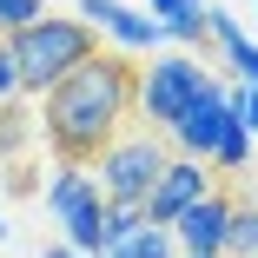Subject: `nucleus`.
Returning <instances> with one entry per match:
<instances>
[{
  "label": "nucleus",
  "mask_w": 258,
  "mask_h": 258,
  "mask_svg": "<svg viewBox=\"0 0 258 258\" xmlns=\"http://www.w3.org/2000/svg\"><path fill=\"white\" fill-rule=\"evenodd\" d=\"M126 126H133V60L126 53H93L60 86H46L33 113V133L53 146L60 166H93L99 146L119 139Z\"/></svg>",
  "instance_id": "1"
},
{
  "label": "nucleus",
  "mask_w": 258,
  "mask_h": 258,
  "mask_svg": "<svg viewBox=\"0 0 258 258\" xmlns=\"http://www.w3.org/2000/svg\"><path fill=\"white\" fill-rule=\"evenodd\" d=\"M7 40V53H14V73H20V93L40 99L46 86H60L73 67H86L99 53V33L80 20V14H40L14 33H0Z\"/></svg>",
  "instance_id": "2"
},
{
  "label": "nucleus",
  "mask_w": 258,
  "mask_h": 258,
  "mask_svg": "<svg viewBox=\"0 0 258 258\" xmlns=\"http://www.w3.org/2000/svg\"><path fill=\"white\" fill-rule=\"evenodd\" d=\"M166 159H172V152H166V133L126 126L119 139L99 146V159L86 172H93V185H99L106 205H146V192H152V179L166 172Z\"/></svg>",
  "instance_id": "3"
},
{
  "label": "nucleus",
  "mask_w": 258,
  "mask_h": 258,
  "mask_svg": "<svg viewBox=\"0 0 258 258\" xmlns=\"http://www.w3.org/2000/svg\"><path fill=\"white\" fill-rule=\"evenodd\" d=\"M212 80L205 73L199 53H185V46H166V53H152L146 67H133V119L152 126V133H166L185 106H192V93Z\"/></svg>",
  "instance_id": "4"
},
{
  "label": "nucleus",
  "mask_w": 258,
  "mask_h": 258,
  "mask_svg": "<svg viewBox=\"0 0 258 258\" xmlns=\"http://www.w3.org/2000/svg\"><path fill=\"white\" fill-rule=\"evenodd\" d=\"M80 20L93 27V33H106L113 46H119V53H166V27L159 20H152L146 7H126V0H80Z\"/></svg>",
  "instance_id": "5"
},
{
  "label": "nucleus",
  "mask_w": 258,
  "mask_h": 258,
  "mask_svg": "<svg viewBox=\"0 0 258 258\" xmlns=\"http://www.w3.org/2000/svg\"><path fill=\"white\" fill-rule=\"evenodd\" d=\"M225 225H232V192L212 185L205 199H192L166 232H172L179 258H225Z\"/></svg>",
  "instance_id": "6"
},
{
  "label": "nucleus",
  "mask_w": 258,
  "mask_h": 258,
  "mask_svg": "<svg viewBox=\"0 0 258 258\" xmlns=\"http://www.w3.org/2000/svg\"><path fill=\"white\" fill-rule=\"evenodd\" d=\"M219 126H225V86L219 80H205L199 93H192V106L166 126V139L179 146V159H212V146H219Z\"/></svg>",
  "instance_id": "7"
},
{
  "label": "nucleus",
  "mask_w": 258,
  "mask_h": 258,
  "mask_svg": "<svg viewBox=\"0 0 258 258\" xmlns=\"http://www.w3.org/2000/svg\"><path fill=\"white\" fill-rule=\"evenodd\" d=\"M205 192H212V172H205L199 159H179V152H172L166 172L152 179V192H146V205H139V219H146V225H172L185 205L205 199Z\"/></svg>",
  "instance_id": "8"
},
{
  "label": "nucleus",
  "mask_w": 258,
  "mask_h": 258,
  "mask_svg": "<svg viewBox=\"0 0 258 258\" xmlns=\"http://www.w3.org/2000/svg\"><path fill=\"white\" fill-rule=\"evenodd\" d=\"M93 199H99V185H93L86 166H60L53 179H46V212H53V219L80 212V205H93Z\"/></svg>",
  "instance_id": "9"
},
{
  "label": "nucleus",
  "mask_w": 258,
  "mask_h": 258,
  "mask_svg": "<svg viewBox=\"0 0 258 258\" xmlns=\"http://www.w3.org/2000/svg\"><path fill=\"white\" fill-rule=\"evenodd\" d=\"M225 258H258V199H232V225H225Z\"/></svg>",
  "instance_id": "10"
},
{
  "label": "nucleus",
  "mask_w": 258,
  "mask_h": 258,
  "mask_svg": "<svg viewBox=\"0 0 258 258\" xmlns=\"http://www.w3.org/2000/svg\"><path fill=\"white\" fill-rule=\"evenodd\" d=\"M99 258H179V245H172V232H166V225H139L126 245L99 251Z\"/></svg>",
  "instance_id": "11"
},
{
  "label": "nucleus",
  "mask_w": 258,
  "mask_h": 258,
  "mask_svg": "<svg viewBox=\"0 0 258 258\" xmlns=\"http://www.w3.org/2000/svg\"><path fill=\"white\" fill-rule=\"evenodd\" d=\"M27 139H33V113L20 99H7V106H0V152H20Z\"/></svg>",
  "instance_id": "12"
},
{
  "label": "nucleus",
  "mask_w": 258,
  "mask_h": 258,
  "mask_svg": "<svg viewBox=\"0 0 258 258\" xmlns=\"http://www.w3.org/2000/svg\"><path fill=\"white\" fill-rule=\"evenodd\" d=\"M40 14H46V0H0V33H14V27L40 20Z\"/></svg>",
  "instance_id": "13"
},
{
  "label": "nucleus",
  "mask_w": 258,
  "mask_h": 258,
  "mask_svg": "<svg viewBox=\"0 0 258 258\" xmlns=\"http://www.w3.org/2000/svg\"><path fill=\"white\" fill-rule=\"evenodd\" d=\"M7 99H27V93H20V73H14V53H7V40H0V106H7Z\"/></svg>",
  "instance_id": "14"
},
{
  "label": "nucleus",
  "mask_w": 258,
  "mask_h": 258,
  "mask_svg": "<svg viewBox=\"0 0 258 258\" xmlns=\"http://www.w3.org/2000/svg\"><path fill=\"white\" fill-rule=\"evenodd\" d=\"M238 119H245V133L258 139V93H245V106H238Z\"/></svg>",
  "instance_id": "15"
},
{
  "label": "nucleus",
  "mask_w": 258,
  "mask_h": 258,
  "mask_svg": "<svg viewBox=\"0 0 258 258\" xmlns=\"http://www.w3.org/2000/svg\"><path fill=\"white\" fill-rule=\"evenodd\" d=\"M40 258H86V251H73V245H46Z\"/></svg>",
  "instance_id": "16"
}]
</instances>
